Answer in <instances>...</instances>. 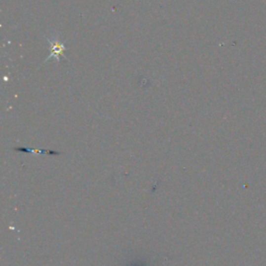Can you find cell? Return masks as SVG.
I'll return each instance as SVG.
<instances>
[{
	"mask_svg": "<svg viewBox=\"0 0 266 266\" xmlns=\"http://www.w3.org/2000/svg\"><path fill=\"white\" fill-rule=\"evenodd\" d=\"M65 51V47L64 45L60 44L58 42H56L55 44H53L52 46V52H51V56H55V57H60L61 55H63Z\"/></svg>",
	"mask_w": 266,
	"mask_h": 266,
	"instance_id": "1",
	"label": "cell"
}]
</instances>
